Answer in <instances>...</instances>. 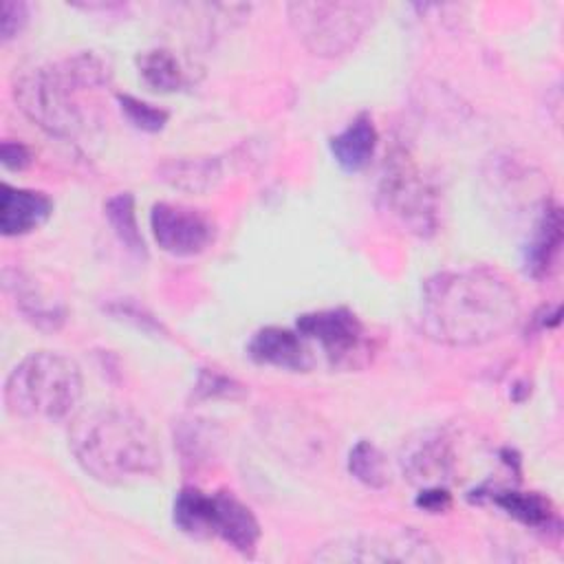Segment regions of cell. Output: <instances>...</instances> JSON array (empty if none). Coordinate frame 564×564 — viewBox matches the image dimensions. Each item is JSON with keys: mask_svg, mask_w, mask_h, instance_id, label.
Wrapping results in <instances>:
<instances>
[{"mask_svg": "<svg viewBox=\"0 0 564 564\" xmlns=\"http://www.w3.org/2000/svg\"><path fill=\"white\" fill-rule=\"evenodd\" d=\"M377 141H379V134L370 115L361 112L341 132L330 137L328 148L335 163L344 172L355 174V172H361L372 161Z\"/></svg>", "mask_w": 564, "mask_h": 564, "instance_id": "2e32d148", "label": "cell"}, {"mask_svg": "<svg viewBox=\"0 0 564 564\" xmlns=\"http://www.w3.org/2000/svg\"><path fill=\"white\" fill-rule=\"evenodd\" d=\"M247 397V388L245 383H240L238 379L218 372L214 368H200L196 375V381L192 386V394L189 399L194 403L200 401H240Z\"/></svg>", "mask_w": 564, "mask_h": 564, "instance_id": "603a6c76", "label": "cell"}, {"mask_svg": "<svg viewBox=\"0 0 564 564\" xmlns=\"http://www.w3.org/2000/svg\"><path fill=\"white\" fill-rule=\"evenodd\" d=\"M487 498L502 509L509 518L516 522L538 529V531H549L560 527L557 511L553 502L538 494V491H520V489H494L487 494Z\"/></svg>", "mask_w": 564, "mask_h": 564, "instance_id": "ac0fdd59", "label": "cell"}, {"mask_svg": "<svg viewBox=\"0 0 564 564\" xmlns=\"http://www.w3.org/2000/svg\"><path fill=\"white\" fill-rule=\"evenodd\" d=\"M379 7L372 2H291L289 24L297 40L319 57H339L355 48L372 26Z\"/></svg>", "mask_w": 564, "mask_h": 564, "instance_id": "52a82bcc", "label": "cell"}, {"mask_svg": "<svg viewBox=\"0 0 564 564\" xmlns=\"http://www.w3.org/2000/svg\"><path fill=\"white\" fill-rule=\"evenodd\" d=\"M313 557L319 562H436L438 553L421 535L401 531L337 538L315 551Z\"/></svg>", "mask_w": 564, "mask_h": 564, "instance_id": "9c48e42d", "label": "cell"}, {"mask_svg": "<svg viewBox=\"0 0 564 564\" xmlns=\"http://www.w3.org/2000/svg\"><path fill=\"white\" fill-rule=\"evenodd\" d=\"M399 465L408 482L419 489L447 485L454 474L452 443L441 430H421L403 443Z\"/></svg>", "mask_w": 564, "mask_h": 564, "instance_id": "8fae6325", "label": "cell"}, {"mask_svg": "<svg viewBox=\"0 0 564 564\" xmlns=\"http://www.w3.org/2000/svg\"><path fill=\"white\" fill-rule=\"evenodd\" d=\"M68 447L77 465L104 485H130L161 469L148 423L123 408H95L73 421Z\"/></svg>", "mask_w": 564, "mask_h": 564, "instance_id": "7a4b0ae2", "label": "cell"}, {"mask_svg": "<svg viewBox=\"0 0 564 564\" xmlns=\"http://www.w3.org/2000/svg\"><path fill=\"white\" fill-rule=\"evenodd\" d=\"M174 445L183 458V465L194 469L209 465L218 452V434L209 421L183 419L174 425Z\"/></svg>", "mask_w": 564, "mask_h": 564, "instance_id": "ffe728a7", "label": "cell"}, {"mask_svg": "<svg viewBox=\"0 0 564 564\" xmlns=\"http://www.w3.org/2000/svg\"><path fill=\"white\" fill-rule=\"evenodd\" d=\"M156 178L174 189L203 194L223 181V163L218 156H174L156 167Z\"/></svg>", "mask_w": 564, "mask_h": 564, "instance_id": "e0dca14e", "label": "cell"}, {"mask_svg": "<svg viewBox=\"0 0 564 564\" xmlns=\"http://www.w3.org/2000/svg\"><path fill=\"white\" fill-rule=\"evenodd\" d=\"M150 231L156 245L172 256L189 258L209 249L216 240V223L209 214L181 203H154Z\"/></svg>", "mask_w": 564, "mask_h": 564, "instance_id": "30bf717a", "label": "cell"}, {"mask_svg": "<svg viewBox=\"0 0 564 564\" xmlns=\"http://www.w3.org/2000/svg\"><path fill=\"white\" fill-rule=\"evenodd\" d=\"M518 317V291L491 267L441 271L421 286V328L443 346L489 344L507 335Z\"/></svg>", "mask_w": 564, "mask_h": 564, "instance_id": "6da1fadb", "label": "cell"}, {"mask_svg": "<svg viewBox=\"0 0 564 564\" xmlns=\"http://www.w3.org/2000/svg\"><path fill=\"white\" fill-rule=\"evenodd\" d=\"M348 471L370 489H383L390 482L388 460L372 441H357L348 454Z\"/></svg>", "mask_w": 564, "mask_h": 564, "instance_id": "7402d4cb", "label": "cell"}, {"mask_svg": "<svg viewBox=\"0 0 564 564\" xmlns=\"http://www.w3.org/2000/svg\"><path fill=\"white\" fill-rule=\"evenodd\" d=\"M104 311L112 317V319H119V322H126L130 324L132 328L145 333V335H152V337H165V326L145 308L141 306L139 302H134L132 297H110L106 304H104Z\"/></svg>", "mask_w": 564, "mask_h": 564, "instance_id": "cb8c5ba5", "label": "cell"}, {"mask_svg": "<svg viewBox=\"0 0 564 564\" xmlns=\"http://www.w3.org/2000/svg\"><path fill=\"white\" fill-rule=\"evenodd\" d=\"M84 381L75 359L55 350H35L22 357L4 379V405L13 416L62 423L82 401Z\"/></svg>", "mask_w": 564, "mask_h": 564, "instance_id": "277c9868", "label": "cell"}, {"mask_svg": "<svg viewBox=\"0 0 564 564\" xmlns=\"http://www.w3.org/2000/svg\"><path fill=\"white\" fill-rule=\"evenodd\" d=\"M381 214L401 231L430 238L438 229V192L405 150H394L383 167L379 192Z\"/></svg>", "mask_w": 564, "mask_h": 564, "instance_id": "8992f818", "label": "cell"}, {"mask_svg": "<svg viewBox=\"0 0 564 564\" xmlns=\"http://www.w3.org/2000/svg\"><path fill=\"white\" fill-rule=\"evenodd\" d=\"M0 161L7 170H13V172H20L24 167L31 165L33 156H31V150L20 143V141H2V148H0Z\"/></svg>", "mask_w": 564, "mask_h": 564, "instance_id": "83f0119b", "label": "cell"}, {"mask_svg": "<svg viewBox=\"0 0 564 564\" xmlns=\"http://www.w3.org/2000/svg\"><path fill=\"white\" fill-rule=\"evenodd\" d=\"M104 216H106L110 229L115 231L117 240L123 245V249L128 253H132L139 260L148 256L145 240H143L139 223H137L134 196L130 192H119V194H112L110 198H106Z\"/></svg>", "mask_w": 564, "mask_h": 564, "instance_id": "44dd1931", "label": "cell"}, {"mask_svg": "<svg viewBox=\"0 0 564 564\" xmlns=\"http://www.w3.org/2000/svg\"><path fill=\"white\" fill-rule=\"evenodd\" d=\"M172 520L185 535L220 538L242 555H253L262 533L253 511L231 491L205 494L196 487H183L174 498Z\"/></svg>", "mask_w": 564, "mask_h": 564, "instance_id": "5b68a950", "label": "cell"}, {"mask_svg": "<svg viewBox=\"0 0 564 564\" xmlns=\"http://www.w3.org/2000/svg\"><path fill=\"white\" fill-rule=\"evenodd\" d=\"M53 214V200L37 189L2 185L0 194V231L2 236H24L42 227Z\"/></svg>", "mask_w": 564, "mask_h": 564, "instance_id": "9a60e30c", "label": "cell"}, {"mask_svg": "<svg viewBox=\"0 0 564 564\" xmlns=\"http://www.w3.org/2000/svg\"><path fill=\"white\" fill-rule=\"evenodd\" d=\"M29 24V4L22 0H4L0 4V35L9 42L22 33Z\"/></svg>", "mask_w": 564, "mask_h": 564, "instance_id": "484cf974", "label": "cell"}, {"mask_svg": "<svg viewBox=\"0 0 564 564\" xmlns=\"http://www.w3.org/2000/svg\"><path fill=\"white\" fill-rule=\"evenodd\" d=\"M4 291L9 293L18 313L40 330H57L66 322V308L51 300L29 275L18 269H4Z\"/></svg>", "mask_w": 564, "mask_h": 564, "instance_id": "5bb4252c", "label": "cell"}, {"mask_svg": "<svg viewBox=\"0 0 564 564\" xmlns=\"http://www.w3.org/2000/svg\"><path fill=\"white\" fill-rule=\"evenodd\" d=\"M247 355L260 366L289 372H308L313 366L306 339L297 330L282 326H264L256 330L247 344Z\"/></svg>", "mask_w": 564, "mask_h": 564, "instance_id": "7c38bea8", "label": "cell"}, {"mask_svg": "<svg viewBox=\"0 0 564 564\" xmlns=\"http://www.w3.org/2000/svg\"><path fill=\"white\" fill-rule=\"evenodd\" d=\"M414 505L427 513H443L452 507V496L445 485H434V487H423L419 489Z\"/></svg>", "mask_w": 564, "mask_h": 564, "instance_id": "4316f807", "label": "cell"}, {"mask_svg": "<svg viewBox=\"0 0 564 564\" xmlns=\"http://www.w3.org/2000/svg\"><path fill=\"white\" fill-rule=\"evenodd\" d=\"M564 240L562 209L555 203H542L538 218L522 247V269L529 278L542 280L555 267Z\"/></svg>", "mask_w": 564, "mask_h": 564, "instance_id": "4fadbf2b", "label": "cell"}, {"mask_svg": "<svg viewBox=\"0 0 564 564\" xmlns=\"http://www.w3.org/2000/svg\"><path fill=\"white\" fill-rule=\"evenodd\" d=\"M108 82V62L97 53L82 51L22 73L13 84V97L20 110L44 132L70 139L84 128L77 93Z\"/></svg>", "mask_w": 564, "mask_h": 564, "instance_id": "3957f363", "label": "cell"}, {"mask_svg": "<svg viewBox=\"0 0 564 564\" xmlns=\"http://www.w3.org/2000/svg\"><path fill=\"white\" fill-rule=\"evenodd\" d=\"M295 330L319 346L333 370H361L377 350L368 326L346 306L302 313L295 319Z\"/></svg>", "mask_w": 564, "mask_h": 564, "instance_id": "ba28073f", "label": "cell"}, {"mask_svg": "<svg viewBox=\"0 0 564 564\" xmlns=\"http://www.w3.org/2000/svg\"><path fill=\"white\" fill-rule=\"evenodd\" d=\"M137 68L141 79L161 93H176L189 86L192 77L183 68L181 59L167 48H150L137 55Z\"/></svg>", "mask_w": 564, "mask_h": 564, "instance_id": "d6986e66", "label": "cell"}, {"mask_svg": "<svg viewBox=\"0 0 564 564\" xmlns=\"http://www.w3.org/2000/svg\"><path fill=\"white\" fill-rule=\"evenodd\" d=\"M117 104H119V110L123 112V117L134 128L143 130V132H161L170 119L167 110H163L150 101H143L139 97L126 95V93L117 95Z\"/></svg>", "mask_w": 564, "mask_h": 564, "instance_id": "d4e9b609", "label": "cell"}]
</instances>
